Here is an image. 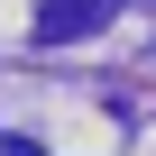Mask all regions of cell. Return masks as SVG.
I'll use <instances>...</instances> for the list:
<instances>
[{"label": "cell", "instance_id": "1", "mask_svg": "<svg viewBox=\"0 0 156 156\" xmlns=\"http://www.w3.org/2000/svg\"><path fill=\"white\" fill-rule=\"evenodd\" d=\"M101 19H110V0H46V9H37V37L64 46V37H92Z\"/></svg>", "mask_w": 156, "mask_h": 156}, {"label": "cell", "instance_id": "2", "mask_svg": "<svg viewBox=\"0 0 156 156\" xmlns=\"http://www.w3.org/2000/svg\"><path fill=\"white\" fill-rule=\"evenodd\" d=\"M9 156H37V147H28V138H9Z\"/></svg>", "mask_w": 156, "mask_h": 156}]
</instances>
